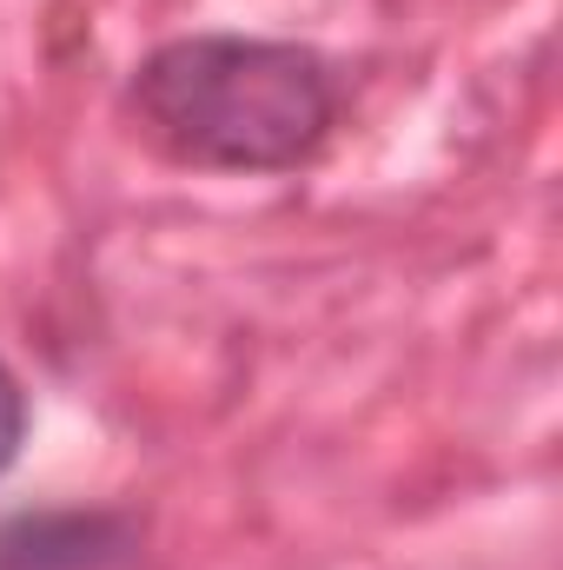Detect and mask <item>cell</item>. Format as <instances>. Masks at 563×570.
Segmentation results:
<instances>
[{
	"mask_svg": "<svg viewBox=\"0 0 563 570\" xmlns=\"http://www.w3.org/2000/svg\"><path fill=\"white\" fill-rule=\"evenodd\" d=\"M127 114L199 173H292L338 127V73L318 47L266 33H186L127 80Z\"/></svg>",
	"mask_w": 563,
	"mask_h": 570,
	"instance_id": "cell-1",
	"label": "cell"
},
{
	"mask_svg": "<svg viewBox=\"0 0 563 570\" xmlns=\"http://www.w3.org/2000/svg\"><path fill=\"white\" fill-rule=\"evenodd\" d=\"M140 551V524L127 511H20L0 524V570H120Z\"/></svg>",
	"mask_w": 563,
	"mask_h": 570,
	"instance_id": "cell-2",
	"label": "cell"
},
{
	"mask_svg": "<svg viewBox=\"0 0 563 570\" xmlns=\"http://www.w3.org/2000/svg\"><path fill=\"white\" fill-rule=\"evenodd\" d=\"M20 444H27V392L7 372V358H0V471L20 458Z\"/></svg>",
	"mask_w": 563,
	"mask_h": 570,
	"instance_id": "cell-3",
	"label": "cell"
}]
</instances>
